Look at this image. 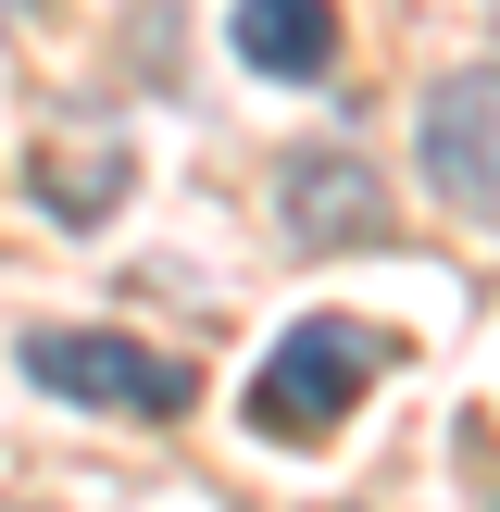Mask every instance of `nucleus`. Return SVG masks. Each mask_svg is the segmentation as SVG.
<instances>
[{"label": "nucleus", "instance_id": "nucleus-1", "mask_svg": "<svg viewBox=\"0 0 500 512\" xmlns=\"http://www.w3.org/2000/svg\"><path fill=\"white\" fill-rule=\"evenodd\" d=\"M375 363H388L375 325L300 313L288 338L263 350V375H250V425H263V438H325V425H350V400L375 388Z\"/></svg>", "mask_w": 500, "mask_h": 512}, {"label": "nucleus", "instance_id": "nucleus-2", "mask_svg": "<svg viewBox=\"0 0 500 512\" xmlns=\"http://www.w3.org/2000/svg\"><path fill=\"white\" fill-rule=\"evenodd\" d=\"M25 375H38L50 400H88V413H188V375L163 363V350L113 338V325H38L25 338Z\"/></svg>", "mask_w": 500, "mask_h": 512}, {"label": "nucleus", "instance_id": "nucleus-3", "mask_svg": "<svg viewBox=\"0 0 500 512\" xmlns=\"http://www.w3.org/2000/svg\"><path fill=\"white\" fill-rule=\"evenodd\" d=\"M413 138H425V175H438L463 213H500V75L488 63L438 75L425 113H413Z\"/></svg>", "mask_w": 500, "mask_h": 512}, {"label": "nucleus", "instance_id": "nucleus-4", "mask_svg": "<svg viewBox=\"0 0 500 512\" xmlns=\"http://www.w3.org/2000/svg\"><path fill=\"white\" fill-rule=\"evenodd\" d=\"M275 213H288V238H313V250L388 238V188L363 175V150H300V163L275 175Z\"/></svg>", "mask_w": 500, "mask_h": 512}, {"label": "nucleus", "instance_id": "nucleus-5", "mask_svg": "<svg viewBox=\"0 0 500 512\" xmlns=\"http://www.w3.org/2000/svg\"><path fill=\"white\" fill-rule=\"evenodd\" d=\"M225 38H238L250 75H288V88H313L325 63H338V0H238L225 13Z\"/></svg>", "mask_w": 500, "mask_h": 512}, {"label": "nucleus", "instance_id": "nucleus-6", "mask_svg": "<svg viewBox=\"0 0 500 512\" xmlns=\"http://www.w3.org/2000/svg\"><path fill=\"white\" fill-rule=\"evenodd\" d=\"M113 200H125V150H113V138H88V150H38V213L100 225Z\"/></svg>", "mask_w": 500, "mask_h": 512}]
</instances>
